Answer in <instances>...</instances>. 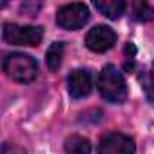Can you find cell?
Wrapping results in <instances>:
<instances>
[{
	"label": "cell",
	"instance_id": "4",
	"mask_svg": "<svg viewBox=\"0 0 154 154\" xmlns=\"http://www.w3.org/2000/svg\"><path fill=\"white\" fill-rule=\"evenodd\" d=\"M89 8L82 2H72V4H65L56 11V24L62 29L67 31H76L84 27L89 22Z\"/></svg>",
	"mask_w": 154,
	"mask_h": 154
},
{
	"label": "cell",
	"instance_id": "12",
	"mask_svg": "<svg viewBox=\"0 0 154 154\" xmlns=\"http://www.w3.org/2000/svg\"><path fill=\"white\" fill-rule=\"evenodd\" d=\"M141 84H143V93H145L147 100L154 103V67L143 76V82Z\"/></svg>",
	"mask_w": 154,
	"mask_h": 154
},
{
	"label": "cell",
	"instance_id": "1",
	"mask_svg": "<svg viewBox=\"0 0 154 154\" xmlns=\"http://www.w3.org/2000/svg\"><path fill=\"white\" fill-rule=\"evenodd\" d=\"M2 71L17 84H31L38 74V62L26 53H9L2 60Z\"/></svg>",
	"mask_w": 154,
	"mask_h": 154
},
{
	"label": "cell",
	"instance_id": "6",
	"mask_svg": "<svg viewBox=\"0 0 154 154\" xmlns=\"http://www.w3.org/2000/svg\"><path fill=\"white\" fill-rule=\"evenodd\" d=\"M116 44V33L109 26H94L85 35V45L94 53H105Z\"/></svg>",
	"mask_w": 154,
	"mask_h": 154
},
{
	"label": "cell",
	"instance_id": "5",
	"mask_svg": "<svg viewBox=\"0 0 154 154\" xmlns=\"http://www.w3.org/2000/svg\"><path fill=\"white\" fill-rule=\"evenodd\" d=\"M98 154H136V145L123 132H109L100 140Z\"/></svg>",
	"mask_w": 154,
	"mask_h": 154
},
{
	"label": "cell",
	"instance_id": "8",
	"mask_svg": "<svg viewBox=\"0 0 154 154\" xmlns=\"http://www.w3.org/2000/svg\"><path fill=\"white\" fill-rule=\"evenodd\" d=\"M102 15H105L107 18H111V20H116V18H120L122 15H123V11H125V8H127V4L123 2V0H94V4H93Z\"/></svg>",
	"mask_w": 154,
	"mask_h": 154
},
{
	"label": "cell",
	"instance_id": "10",
	"mask_svg": "<svg viewBox=\"0 0 154 154\" xmlns=\"http://www.w3.org/2000/svg\"><path fill=\"white\" fill-rule=\"evenodd\" d=\"M62 58H63V44L62 42H54L51 44V47L47 49L45 54V63L51 71H58L62 65Z\"/></svg>",
	"mask_w": 154,
	"mask_h": 154
},
{
	"label": "cell",
	"instance_id": "7",
	"mask_svg": "<svg viewBox=\"0 0 154 154\" xmlns=\"http://www.w3.org/2000/svg\"><path fill=\"white\" fill-rule=\"evenodd\" d=\"M67 91L71 94V98L80 100L91 94L93 91V76L91 71L87 69H74L69 72L67 76Z\"/></svg>",
	"mask_w": 154,
	"mask_h": 154
},
{
	"label": "cell",
	"instance_id": "11",
	"mask_svg": "<svg viewBox=\"0 0 154 154\" xmlns=\"http://www.w3.org/2000/svg\"><path fill=\"white\" fill-rule=\"evenodd\" d=\"M132 15L140 22H150V20H154V8L149 2L136 0V2H132Z\"/></svg>",
	"mask_w": 154,
	"mask_h": 154
},
{
	"label": "cell",
	"instance_id": "2",
	"mask_svg": "<svg viewBox=\"0 0 154 154\" xmlns=\"http://www.w3.org/2000/svg\"><path fill=\"white\" fill-rule=\"evenodd\" d=\"M98 93L109 103H123L127 100V82L120 69L105 65L98 76Z\"/></svg>",
	"mask_w": 154,
	"mask_h": 154
},
{
	"label": "cell",
	"instance_id": "3",
	"mask_svg": "<svg viewBox=\"0 0 154 154\" xmlns=\"http://www.w3.org/2000/svg\"><path fill=\"white\" fill-rule=\"evenodd\" d=\"M2 38L11 45H31L36 47L44 38V29L38 26H20L6 22L2 26Z\"/></svg>",
	"mask_w": 154,
	"mask_h": 154
},
{
	"label": "cell",
	"instance_id": "9",
	"mask_svg": "<svg viewBox=\"0 0 154 154\" xmlns=\"http://www.w3.org/2000/svg\"><path fill=\"white\" fill-rule=\"evenodd\" d=\"M65 154H91V141L80 134H72L63 143Z\"/></svg>",
	"mask_w": 154,
	"mask_h": 154
}]
</instances>
